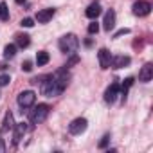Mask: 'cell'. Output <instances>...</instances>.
<instances>
[{
    "label": "cell",
    "mask_w": 153,
    "mask_h": 153,
    "mask_svg": "<svg viewBox=\"0 0 153 153\" xmlns=\"http://www.w3.org/2000/svg\"><path fill=\"white\" fill-rule=\"evenodd\" d=\"M78 45H79V40H78V36H76V34H65L58 42L59 51L65 52V54H74L76 51H78Z\"/></svg>",
    "instance_id": "obj_1"
},
{
    "label": "cell",
    "mask_w": 153,
    "mask_h": 153,
    "mask_svg": "<svg viewBox=\"0 0 153 153\" xmlns=\"http://www.w3.org/2000/svg\"><path fill=\"white\" fill-rule=\"evenodd\" d=\"M49 112H51V106H49V105H38V106H34V108L29 112V121H31L33 124H40V123H43V121L47 119Z\"/></svg>",
    "instance_id": "obj_2"
},
{
    "label": "cell",
    "mask_w": 153,
    "mask_h": 153,
    "mask_svg": "<svg viewBox=\"0 0 153 153\" xmlns=\"http://www.w3.org/2000/svg\"><path fill=\"white\" fill-rule=\"evenodd\" d=\"M87 126H88V121H87L85 117H78V119H74V121L68 124V131H70L72 135H81V133L87 130Z\"/></svg>",
    "instance_id": "obj_3"
},
{
    "label": "cell",
    "mask_w": 153,
    "mask_h": 153,
    "mask_svg": "<svg viewBox=\"0 0 153 153\" xmlns=\"http://www.w3.org/2000/svg\"><path fill=\"white\" fill-rule=\"evenodd\" d=\"M34 101H36V94H34L33 90H24V92L18 94V105H20L22 108H29V106H33Z\"/></svg>",
    "instance_id": "obj_4"
},
{
    "label": "cell",
    "mask_w": 153,
    "mask_h": 153,
    "mask_svg": "<svg viewBox=\"0 0 153 153\" xmlns=\"http://www.w3.org/2000/svg\"><path fill=\"white\" fill-rule=\"evenodd\" d=\"M133 15L135 16H146V15H149V11H151V4L148 2V0H139V2H135L133 4Z\"/></svg>",
    "instance_id": "obj_5"
},
{
    "label": "cell",
    "mask_w": 153,
    "mask_h": 153,
    "mask_svg": "<svg viewBox=\"0 0 153 153\" xmlns=\"http://www.w3.org/2000/svg\"><path fill=\"white\" fill-rule=\"evenodd\" d=\"M54 13H56V9H52V7L42 9V11H38V13H36V20H38L40 24H47L49 20H52Z\"/></svg>",
    "instance_id": "obj_6"
},
{
    "label": "cell",
    "mask_w": 153,
    "mask_h": 153,
    "mask_svg": "<svg viewBox=\"0 0 153 153\" xmlns=\"http://www.w3.org/2000/svg\"><path fill=\"white\" fill-rule=\"evenodd\" d=\"M117 96H119V83H112L106 88V92H105V101L106 103H114L117 99Z\"/></svg>",
    "instance_id": "obj_7"
},
{
    "label": "cell",
    "mask_w": 153,
    "mask_h": 153,
    "mask_svg": "<svg viewBox=\"0 0 153 153\" xmlns=\"http://www.w3.org/2000/svg\"><path fill=\"white\" fill-rule=\"evenodd\" d=\"M151 78H153V65L151 63H146L142 67V70L139 72V79L142 83H148V81H151Z\"/></svg>",
    "instance_id": "obj_8"
},
{
    "label": "cell",
    "mask_w": 153,
    "mask_h": 153,
    "mask_svg": "<svg viewBox=\"0 0 153 153\" xmlns=\"http://www.w3.org/2000/svg\"><path fill=\"white\" fill-rule=\"evenodd\" d=\"M103 27H105V31H108V33L115 27V11H114V9H108V11H106V15H105V22H103Z\"/></svg>",
    "instance_id": "obj_9"
},
{
    "label": "cell",
    "mask_w": 153,
    "mask_h": 153,
    "mask_svg": "<svg viewBox=\"0 0 153 153\" xmlns=\"http://www.w3.org/2000/svg\"><path fill=\"white\" fill-rule=\"evenodd\" d=\"M97 58H99V65H101V68H110L112 54H110L106 49H101V51L97 52Z\"/></svg>",
    "instance_id": "obj_10"
},
{
    "label": "cell",
    "mask_w": 153,
    "mask_h": 153,
    "mask_svg": "<svg viewBox=\"0 0 153 153\" xmlns=\"http://www.w3.org/2000/svg\"><path fill=\"white\" fill-rule=\"evenodd\" d=\"M27 131H29V124H27V123H24V121H22V123L15 124V142H18V140L27 133Z\"/></svg>",
    "instance_id": "obj_11"
},
{
    "label": "cell",
    "mask_w": 153,
    "mask_h": 153,
    "mask_svg": "<svg viewBox=\"0 0 153 153\" xmlns=\"http://www.w3.org/2000/svg\"><path fill=\"white\" fill-rule=\"evenodd\" d=\"M85 15H87V18H90V20H96L99 15H101V6L97 4V2H94V4H90L88 7H87V11H85Z\"/></svg>",
    "instance_id": "obj_12"
},
{
    "label": "cell",
    "mask_w": 153,
    "mask_h": 153,
    "mask_svg": "<svg viewBox=\"0 0 153 153\" xmlns=\"http://www.w3.org/2000/svg\"><path fill=\"white\" fill-rule=\"evenodd\" d=\"M126 65H130V58H128V56H115V58H112V61H110V67H112V68H123V67H126Z\"/></svg>",
    "instance_id": "obj_13"
},
{
    "label": "cell",
    "mask_w": 153,
    "mask_h": 153,
    "mask_svg": "<svg viewBox=\"0 0 153 153\" xmlns=\"http://www.w3.org/2000/svg\"><path fill=\"white\" fill-rule=\"evenodd\" d=\"M13 128H15V123H13V114H11V112H7V114H6V117H4V124H2V133L9 131V130H13Z\"/></svg>",
    "instance_id": "obj_14"
},
{
    "label": "cell",
    "mask_w": 153,
    "mask_h": 153,
    "mask_svg": "<svg viewBox=\"0 0 153 153\" xmlns=\"http://www.w3.org/2000/svg\"><path fill=\"white\" fill-rule=\"evenodd\" d=\"M47 63H49V52L40 51V52L36 54V65H38V67H43V65H47Z\"/></svg>",
    "instance_id": "obj_15"
},
{
    "label": "cell",
    "mask_w": 153,
    "mask_h": 153,
    "mask_svg": "<svg viewBox=\"0 0 153 153\" xmlns=\"http://www.w3.org/2000/svg\"><path fill=\"white\" fill-rule=\"evenodd\" d=\"M29 43H31V40H29V36H27V34H18V36H16V45H18L20 49L29 47Z\"/></svg>",
    "instance_id": "obj_16"
},
{
    "label": "cell",
    "mask_w": 153,
    "mask_h": 153,
    "mask_svg": "<svg viewBox=\"0 0 153 153\" xmlns=\"http://www.w3.org/2000/svg\"><path fill=\"white\" fill-rule=\"evenodd\" d=\"M15 54H16V45L9 43V45H6V47H4V58H6V59L15 58Z\"/></svg>",
    "instance_id": "obj_17"
},
{
    "label": "cell",
    "mask_w": 153,
    "mask_h": 153,
    "mask_svg": "<svg viewBox=\"0 0 153 153\" xmlns=\"http://www.w3.org/2000/svg\"><path fill=\"white\" fill-rule=\"evenodd\" d=\"M0 20H2V22L9 20V9H7L6 2H0Z\"/></svg>",
    "instance_id": "obj_18"
},
{
    "label": "cell",
    "mask_w": 153,
    "mask_h": 153,
    "mask_svg": "<svg viewBox=\"0 0 153 153\" xmlns=\"http://www.w3.org/2000/svg\"><path fill=\"white\" fill-rule=\"evenodd\" d=\"M97 31H99V24H97V22L88 24V33H90V34H97Z\"/></svg>",
    "instance_id": "obj_19"
},
{
    "label": "cell",
    "mask_w": 153,
    "mask_h": 153,
    "mask_svg": "<svg viewBox=\"0 0 153 153\" xmlns=\"http://www.w3.org/2000/svg\"><path fill=\"white\" fill-rule=\"evenodd\" d=\"M9 81H11V78L7 74H2L0 76V87H6V85H9Z\"/></svg>",
    "instance_id": "obj_20"
},
{
    "label": "cell",
    "mask_w": 153,
    "mask_h": 153,
    "mask_svg": "<svg viewBox=\"0 0 153 153\" xmlns=\"http://www.w3.org/2000/svg\"><path fill=\"white\" fill-rule=\"evenodd\" d=\"M20 25H22V27H33L34 22H33V18H24V20L20 22Z\"/></svg>",
    "instance_id": "obj_21"
},
{
    "label": "cell",
    "mask_w": 153,
    "mask_h": 153,
    "mask_svg": "<svg viewBox=\"0 0 153 153\" xmlns=\"http://www.w3.org/2000/svg\"><path fill=\"white\" fill-rule=\"evenodd\" d=\"M110 142V133H106V135H103V139L99 140V148H105L106 144Z\"/></svg>",
    "instance_id": "obj_22"
},
{
    "label": "cell",
    "mask_w": 153,
    "mask_h": 153,
    "mask_svg": "<svg viewBox=\"0 0 153 153\" xmlns=\"http://www.w3.org/2000/svg\"><path fill=\"white\" fill-rule=\"evenodd\" d=\"M22 68H24L25 72H31V70H33V63H31V61H24V63H22Z\"/></svg>",
    "instance_id": "obj_23"
},
{
    "label": "cell",
    "mask_w": 153,
    "mask_h": 153,
    "mask_svg": "<svg viewBox=\"0 0 153 153\" xmlns=\"http://www.w3.org/2000/svg\"><path fill=\"white\" fill-rule=\"evenodd\" d=\"M130 33V29H121V31H117L115 34H114V38H119V36H123V34H128Z\"/></svg>",
    "instance_id": "obj_24"
},
{
    "label": "cell",
    "mask_w": 153,
    "mask_h": 153,
    "mask_svg": "<svg viewBox=\"0 0 153 153\" xmlns=\"http://www.w3.org/2000/svg\"><path fill=\"white\" fill-rule=\"evenodd\" d=\"M6 151V144H4V140L0 139V153H4Z\"/></svg>",
    "instance_id": "obj_25"
},
{
    "label": "cell",
    "mask_w": 153,
    "mask_h": 153,
    "mask_svg": "<svg viewBox=\"0 0 153 153\" xmlns=\"http://www.w3.org/2000/svg\"><path fill=\"white\" fill-rule=\"evenodd\" d=\"M16 4H25V0H16Z\"/></svg>",
    "instance_id": "obj_26"
}]
</instances>
